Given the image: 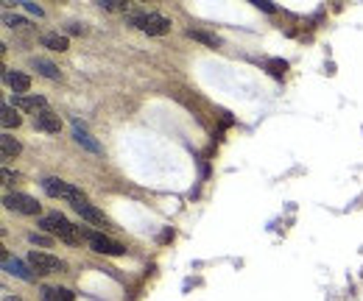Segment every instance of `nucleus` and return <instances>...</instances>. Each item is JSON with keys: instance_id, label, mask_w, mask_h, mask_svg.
I'll return each instance as SVG.
<instances>
[{"instance_id": "nucleus-1", "label": "nucleus", "mask_w": 363, "mask_h": 301, "mask_svg": "<svg viewBox=\"0 0 363 301\" xmlns=\"http://www.w3.org/2000/svg\"><path fill=\"white\" fill-rule=\"evenodd\" d=\"M129 23L140 28L143 34H148V37H162V34H168L171 31V20L168 17H162V14H157V11H135V14H129Z\"/></svg>"}, {"instance_id": "nucleus-2", "label": "nucleus", "mask_w": 363, "mask_h": 301, "mask_svg": "<svg viewBox=\"0 0 363 301\" xmlns=\"http://www.w3.org/2000/svg\"><path fill=\"white\" fill-rule=\"evenodd\" d=\"M40 226H43L45 232H50V234H56L59 240H65V243H79V237H82V232H79L65 215H59V212H48V215H43Z\"/></svg>"}, {"instance_id": "nucleus-3", "label": "nucleus", "mask_w": 363, "mask_h": 301, "mask_svg": "<svg viewBox=\"0 0 363 301\" xmlns=\"http://www.w3.org/2000/svg\"><path fill=\"white\" fill-rule=\"evenodd\" d=\"M43 190H45L50 198H62V201H67V204H73V207L87 201L79 187H73V184H67V181H62V178H53V176L43 178Z\"/></svg>"}, {"instance_id": "nucleus-4", "label": "nucleus", "mask_w": 363, "mask_h": 301, "mask_svg": "<svg viewBox=\"0 0 363 301\" xmlns=\"http://www.w3.org/2000/svg\"><path fill=\"white\" fill-rule=\"evenodd\" d=\"M82 237L90 243V249L95 254H106V257H121L126 251V246H121L118 240L101 234V232H82Z\"/></svg>"}, {"instance_id": "nucleus-5", "label": "nucleus", "mask_w": 363, "mask_h": 301, "mask_svg": "<svg viewBox=\"0 0 363 301\" xmlns=\"http://www.w3.org/2000/svg\"><path fill=\"white\" fill-rule=\"evenodd\" d=\"M3 204L9 210L20 212V215H40V204L31 195H26V193H6L3 195Z\"/></svg>"}, {"instance_id": "nucleus-6", "label": "nucleus", "mask_w": 363, "mask_h": 301, "mask_svg": "<svg viewBox=\"0 0 363 301\" xmlns=\"http://www.w3.org/2000/svg\"><path fill=\"white\" fill-rule=\"evenodd\" d=\"M28 265L37 273H59V271H65V262L59 257H53V254H48V251H31L28 254Z\"/></svg>"}, {"instance_id": "nucleus-7", "label": "nucleus", "mask_w": 363, "mask_h": 301, "mask_svg": "<svg viewBox=\"0 0 363 301\" xmlns=\"http://www.w3.org/2000/svg\"><path fill=\"white\" fill-rule=\"evenodd\" d=\"M0 259H3V271H6V273L17 276V279H23V282H34V273H31L17 257H11L9 251H0Z\"/></svg>"}, {"instance_id": "nucleus-8", "label": "nucleus", "mask_w": 363, "mask_h": 301, "mask_svg": "<svg viewBox=\"0 0 363 301\" xmlns=\"http://www.w3.org/2000/svg\"><path fill=\"white\" fill-rule=\"evenodd\" d=\"M14 109L40 115L43 109H48V101L43 98V95H14Z\"/></svg>"}, {"instance_id": "nucleus-9", "label": "nucleus", "mask_w": 363, "mask_h": 301, "mask_svg": "<svg viewBox=\"0 0 363 301\" xmlns=\"http://www.w3.org/2000/svg\"><path fill=\"white\" fill-rule=\"evenodd\" d=\"M34 126H37L40 131H45V134H59V129H62V120H59V115H56V112L43 109L40 115H34Z\"/></svg>"}, {"instance_id": "nucleus-10", "label": "nucleus", "mask_w": 363, "mask_h": 301, "mask_svg": "<svg viewBox=\"0 0 363 301\" xmlns=\"http://www.w3.org/2000/svg\"><path fill=\"white\" fill-rule=\"evenodd\" d=\"M73 210H76V215L82 217L84 223H90V226H101V229H106V217H104V212H101V210H95L92 204H87V201H84V204H76Z\"/></svg>"}, {"instance_id": "nucleus-11", "label": "nucleus", "mask_w": 363, "mask_h": 301, "mask_svg": "<svg viewBox=\"0 0 363 301\" xmlns=\"http://www.w3.org/2000/svg\"><path fill=\"white\" fill-rule=\"evenodd\" d=\"M6 84L11 86L17 95H28V89H31V79H28L26 73H6Z\"/></svg>"}, {"instance_id": "nucleus-12", "label": "nucleus", "mask_w": 363, "mask_h": 301, "mask_svg": "<svg viewBox=\"0 0 363 301\" xmlns=\"http://www.w3.org/2000/svg\"><path fill=\"white\" fill-rule=\"evenodd\" d=\"M73 140H76L79 145H84L87 151H92V154H98V151H101V145H98V142L92 140V137H90V131H87V129H82V126H79V120L73 123Z\"/></svg>"}, {"instance_id": "nucleus-13", "label": "nucleus", "mask_w": 363, "mask_h": 301, "mask_svg": "<svg viewBox=\"0 0 363 301\" xmlns=\"http://www.w3.org/2000/svg\"><path fill=\"white\" fill-rule=\"evenodd\" d=\"M31 67H34L40 76L50 79V81H56V79H59V70H56V64H53V62H48V59H43V56H34V59H31Z\"/></svg>"}, {"instance_id": "nucleus-14", "label": "nucleus", "mask_w": 363, "mask_h": 301, "mask_svg": "<svg viewBox=\"0 0 363 301\" xmlns=\"http://www.w3.org/2000/svg\"><path fill=\"white\" fill-rule=\"evenodd\" d=\"M20 154V142L11 134H0V157L3 159H14Z\"/></svg>"}, {"instance_id": "nucleus-15", "label": "nucleus", "mask_w": 363, "mask_h": 301, "mask_svg": "<svg viewBox=\"0 0 363 301\" xmlns=\"http://www.w3.org/2000/svg\"><path fill=\"white\" fill-rule=\"evenodd\" d=\"M0 123H3V129H17V126H20L17 109L9 106V103H3V106H0Z\"/></svg>"}, {"instance_id": "nucleus-16", "label": "nucleus", "mask_w": 363, "mask_h": 301, "mask_svg": "<svg viewBox=\"0 0 363 301\" xmlns=\"http://www.w3.org/2000/svg\"><path fill=\"white\" fill-rule=\"evenodd\" d=\"M187 37L196 40V42L210 45V47H218V45H221V40H218L216 34H207V31H199V28H187Z\"/></svg>"}, {"instance_id": "nucleus-17", "label": "nucleus", "mask_w": 363, "mask_h": 301, "mask_svg": "<svg viewBox=\"0 0 363 301\" xmlns=\"http://www.w3.org/2000/svg\"><path fill=\"white\" fill-rule=\"evenodd\" d=\"M43 45L50 47V50H59V53L70 47V45H67V37H62V34H45V37H43Z\"/></svg>"}, {"instance_id": "nucleus-18", "label": "nucleus", "mask_w": 363, "mask_h": 301, "mask_svg": "<svg viewBox=\"0 0 363 301\" xmlns=\"http://www.w3.org/2000/svg\"><path fill=\"white\" fill-rule=\"evenodd\" d=\"M266 67H269V73H272L274 79H282V76H285V70H288V64H285L282 59H269V64H266Z\"/></svg>"}, {"instance_id": "nucleus-19", "label": "nucleus", "mask_w": 363, "mask_h": 301, "mask_svg": "<svg viewBox=\"0 0 363 301\" xmlns=\"http://www.w3.org/2000/svg\"><path fill=\"white\" fill-rule=\"evenodd\" d=\"M101 6L109 11H129V3H123V0H101Z\"/></svg>"}, {"instance_id": "nucleus-20", "label": "nucleus", "mask_w": 363, "mask_h": 301, "mask_svg": "<svg viewBox=\"0 0 363 301\" xmlns=\"http://www.w3.org/2000/svg\"><path fill=\"white\" fill-rule=\"evenodd\" d=\"M28 240H31L34 246H50V237H45V234H37V232H34V234H28Z\"/></svg>"}, {"instance_id": "nucleus-21", "label": "nucleus", "mask_w": 363, "mask_h": 301, "mask_svg": "<svg viewBox=\"0 0 363 301\" xmlns=\"http://www.w3.org/2000/svg\"><path fill=\"white\" fill-rule=\"evenodd\" d=\"M255 6H257V8H263V11H269V14H274V11H277V6H274V3H269V0H255Z\"/></svg>"}, {"instance_id": "nucleus-22", "label": "nucleus", "mask_w": 363, "mask_h": 301, "mask_svg": "<svg viewBox=\"0 0 363 301\" xmlns=\"http://www.w3.org/2000/svg\"><path fill=\"white\" fill-rule=\"evenodd\" d=\"M23 8H26V11H31V14H37V17H43V8H40L37 3H28V0H26V3H23Z\"/></svg>"}, {"instance_id": "nucleus-23", "label": "nucleus", "mask_w": 363, "mask_h": 301, "mask_svg": "<svg viewBox=\"0 0 363 301\" xmlns=\"http://www.w3.org/2000/svg\"><path fill=\"white\" fill-rule=\"evenodd\" d=\"M6 23H9L11 28H23V25H26V20H20V17H9V14H6Z\"/></svg>"}, {"instance_id": "nucleus-24", "label": "nucleus", "mask_w": 363, "mask_h": 301, "mask_svg": "<svg viewBox=\"0 0 363 301\" xmlns=\"http://www.w3.org/2000/svg\"><path fill=\"white\" fill-rule=\"evenodd\" d=\"M56 301H73V293H70V290H62V288H59V290H56Z\"/></svg>"}, {"instance_id": "nucleus-25", "label": "nucleus", "mask_w": 363, "mask_h": 301, "mask_svg": "<svg viewBox=\"0 0 363 301\" xmlns=\"http://www.w3.org/2000/svg\"><path fill=\"white\" fill-rule=\"evenodd\" d=\"M67 34H84V25H79V23H70V25H67Z\"/></svg>"}, {"instance_id": "nucleus-26", "label": "nucleus", "mask_w": 363, "mask_h": 301, "mask_svg": "<svg viewBox=\"0 0 363 301\" xmlns=\"http://www.w3.org/2000/svg\"><path fill=\"white\" fill-rule=\"evenodd\" d=\"M3 181H6V184H11V181H14V173L9 171V168H3Z\"/></svg>"}, {"instance_id": "nucleus-27", "label": "nucleus", "mask_w": 363, "mask_h": 301, "mask_svg": "<svg viewBox=\"0 0 363 301\" xmlns=\"http://www.w3.org/2000/svg\"><path fill=\"white\" fill-rule=\"evenodd\" d=\"M6 301H17V299H11V296H6Z\"/></svg>"}]
</instances>
